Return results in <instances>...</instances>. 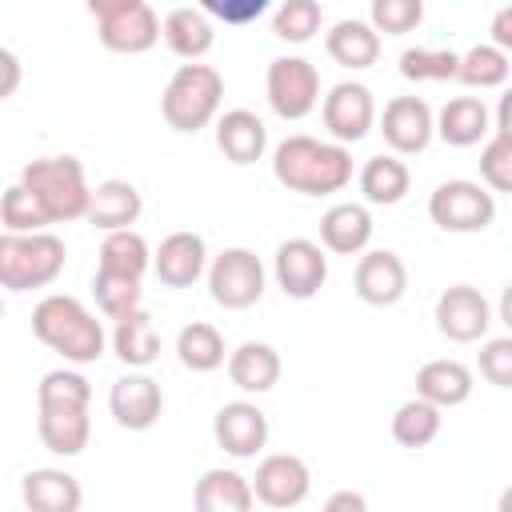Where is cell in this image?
Returning <instances> with one entry per match:
<instances>
[{"instance_id":"44dd1931","label":"cell","mask_w":512,"mask_h":512,"mask_svg":"<svg viewBox=\"0 0 512 512\" xmlns=\"http://www.w3.org/2000/svg\"><path fill=\"white\" fill-rule=\"evenodd\" d=\"M140 208H144V200H140L136 184H128V180H100L92 188V196H88L84 220L92 228H100V232H124V228H132L140 220Z\"/></svg>"},{"instance_id":"f1b7e54d","label":"cell","mask_w":512,"mask_h":512,"mask_svg":"<svg viewBox=\"0 0 512 512\" xmlns=\"http://www.w3.org/2000/svg\"><path fill=\"white\" fill-rule=\"evenodd\" d=\"M112 352L128 364V368H148L156 356H160V332L152 324V316L144 308L128 312L116 320L112 328Z\"/></svg>"},{"instance_id":"277c9868","label":"cell","mask_w":512,"mask_h":512,"mask_svg":"<svg viewBox=\"0 0 512 512\" xmlns=\"http://www.w3.org/2000/svg\"><path fill=\"white\" fill-rule=\"evenodd\" d=\"M20 184L40 200V208L48 212L52 224H68V220H84L88 212V180H84V164L76 156H40L28 160L20 172Z\"/></svg>"},{"instance_id":"7dc6e473","label":"cell","mask_w":512,"mask_h":512,"mask_svg":"<svg viewBox=\"0 0 512 512\" xmlns=\"http://www.w3.org/2000/svg\"><path fill=\"white\" fill-rule=\"evenodd\" d=\"M492 48H500V52L512 48V8L496 12V20H492Z\"/></svg>"},{"instance_id":"e575fe53","label":"cell","mask_w":512,"mask_h":512,"mask_svg":"<svg viewBox=\"0 0 512 512\" xmlns=\"http://www.w3.org/2000/svg\"><path fill=\"white\" fill-rule=\"evenodd\" d=\"M508 72H512L508 52H500L492 44H472L456 64V80L468 88H500L508 80Z\"/></svg>"},{"instance_id":"7c38bea8","label":"cell","mask_w":512,"mask_h":512,"mask_svg":"<svg viewBox=\"0 0 512 512\" xmlns=\"http://www.w3.org/2000/svg\"><path fill=\"white\" fill-rule=\"evenodd\" d=\"M252 496L268 508H296L304 504V496L312 492V472L300 456L292 452H272L256 464V476L248 480Z\"/></svg>"},{"instance_id":"f546056e","label":"cell","mask_w":512,"mask_h":512,"mask_svg":"<svg viewBox=\"0 0 512 512\" xmlns=\"http://www.w3.org/2000/svg\"><path fill=\"white\" fill-rule=\"evenodd\" d=\"M324 48L344 68H372L380 56V36L368 28V20H336L324 36Z\"/></svg>"},{"instance_id":"9c48e42d","label":"cell","mask_w":512,"mask_h":512,"mask_svg":"<svg viewBox=\"0 0 512 512\" xmlns=\"http://www.w3.org/2000/svg\"><path fill=\"white\" fill-rule=\"evenodd\" d=\"M208 292L220 308H252L264 296V264L248 248H224L208 264Z\"/></svg>"},{"instance_id":"60d3db41","label":"cell","mask_w":512,"mask_h":512,"mask_svg":"<svg viewBox=\"0 0 512 512\" xmlns=\"http://www.w3.org/2000/svg\"><path fill=\"white\" fill-rule=\"evenodd\" d=\"M424 20V4L420 0H372L368 8V28L380 36H404Z\"/></svg>"},{"instance_id":"74e56055","label":"cell","mask_w":512,"mask_h":512,"mask_svg":"<svg viewBox=\"0 0 512 512\" xmlns=\"http://www.w3.org/2000/svg\"><path fill=\"white\" fill-rule=\"evenodd\" d=\"M320 20H324V12L316 0H284L272 12V32L288 44H308L320 32Z\"/></svg>"},{"instance_id":"52a82bcc","label":"cell","mask_w":512,"mask_h":512,"mask_svg":"<svg viewBox=\"0 0 512 512\" xmlns=\"http://www.w3.org/2000/svg\"><path fill=\"white\" fill-rule=\"evenodd\" d=\"M428 216L444 232H484L496 220V196L476 180H444L428 196Z\"/></svg>"},{"instance_id":"2e32d148","label":"cell","mask_w":512,"mask_h":512,"mask_svg":"<svg viewBox=\"0 0 512 512\" xmlns=\"http://www.w3.org/2000/svg\"><path fill=\"white\" fill-rule=\"evenodd\" d=\"M152 272L164 288H192L208 272V248L196 232H172L152 252Z\"/></svg>"},{"instance_id":"3957f363","label":"cell","mask_w":512,"mask_h":512,"mask_svg":"<svg viewBox=\"0 0 512 512\" xmlns=\"http://www.w3.org/2000/svg\"><path fill=\"white\" fill-rule=\"evenodd\" d=\"M224 100V76L212 64H180L160 92V112L172 132H200L216 120Z\"/></svg>"},{"instance_id":"9a60e30c","label":"cell","mask_w":512,"mask_h":512,"mask_svg":"<svg viewBox=\"0 0 512 512\" xmlns=\"http://www.w3.org/2000/svg\"><path fill=\"white\" fill-rule=\"evenodd\" d=\"M356 296L372 308H392L408 292V268L392 248H372L356 260Z\"/></svg>"},{"instance_id":"5b68a950","label":"cell","mask_w":512,"mask_h":512,"mask_svg":"<svg viewBox=\"0 0 512 512\" xmlns=\"http://www.w3.org/2000/svg\"><path fill=\"white\" fill-rule=\"evenodd\" d=\"M64 240L52 232H0V288L8 292H32L48 288L64 272Z\"/></svg>"},{"instance_id":"ba28073f","label":"cell","mask_w":512,"mask_h":512,"mask_svg":"<svg viewBox=\"0 0 512 512\" xmlns=\"http://www.w3.org/2000/svg\"><path fill=\"white\" fill-rule=\"evenodd\" d=\"M268 104L280 120H304L320 104V72L304 56H276L264 76Z\"/></svg>"},{"instance_id":"8d00e7d4","label":"cell","mask_w":512,"mask_h":512,"mask_svg":"<svg viewBox=\"0 0 512 512\" xmlns=\"http://www.w3.org/2000/svg\"><path fill=\"white\" fill-rule=\"evenodd\" d=\"M0 224H4V232L28 236V232H44V224H52V220H48V212L40 208V200L24 184H12L0 196Z\"/></svg>"},{"instance_id":"484cf974","label":"cell","mask_w":512,"mask_h":512,"mask_svg":"<svg viewBox=\"0 0 512 512\" xmlns=\"http://www.w3.org/2000/svg\"><path fill=\"white\" fill-rule=\"evenodd\" d=\"M252 484L232 468H208L192 488L196 512H252Z\"/></svg>"},{"instance_id":"ab89813d","label":"cell","mask_w":512,"mask_h":512,"mask_svg":"<svg viewBox=\"0 0 512 512\" xmlns=\"http://www.w3.org/2000/svg\"><path fill=\"white\" fill-rule=\"evenodd\" d=\"M92 292H96V304H100V312L108 320H120V316H128V312L140 308V280L96 272L92 276Z\"/></svg>"},{"instance_id":"f6af8a7d","label":"cell","mask_w":512,"mask_h":512,"mask_svg":"<svg viewBox=\"0 0 512 512\" xmlns=\"http://www.w3.org/2000/svg\"><path fill=\"white\" fill-rule=\"evenodd\" d=\"M20 60H16V52H8V48H0V100H8L16 88H20Z\"/></svg>"},{"instance_id":"f35d334b","label":"cell","mask_w":512,"mask_h":512,"mask_svg":"<svg viewBox=\"0 0 512 512\" xmlns=\"http://www.w3.org/2000/svg\"><path fill=\"white\" fill-rule=\"evenodd\" d=\"M460 52L452 48H404L400 52V76L404 80H456Z\"/></svg>"},{"instance_id":"4dcf8cb0","label":"cell","mask_w":512,"mask_h":512,"mask_svg":"<svg viewBox=\"0 0 512 512\" xmlns=\"http://www.w3.org/2000/svg\"><path fill=\"white\" fill-rule=\"evenodd\" d=\"M148 268H152V248H148V240H144L136 228L104 232V244H100V268H96V272L128 276V280H144Z\"/></svg>"},{"instance_id":"836d02e7","label":"cell","mask_w":512,"mask_h":512,"mask_svg":"<svg viewBox=\"0 0 512 512\" xmlns=\"http://www.w3.org/2000/svg\"><path fill=\"white\" fill-rule=\"evenodd\" d=\"M440 424H444L440 408H432L428 400L416 396V400H404L396 408V416H392V440L400 448H428L440 436Z\"/></svg>"},{"instance_id":"7bdbcfd3","label":"cell","mask_w":512,"mask_h":512,"mask_svg":"<svg viewBox=\"0 0 512 512\" xmlns=\"http://www.w3.org/2000/svg\"><path fill=\"white\" fill-rule=\"evenodd\" d=\"M480 376L492 388H512V336L484 340V348H480Z\"/></svg>"},{"instance_id":"d4e9b609","label":"cell","mask_w":512,"mask_h":512,"mask_svg":"<svg viewBox=\"0 0 512 512\" xmlns=\"http://www.w3.org/2000/svg\"><path fill=\"white\" fill-rule=\"evenodd\" d=\"M416 396L428 400L432 408H456L472 396V368L460 360H428L416 372Z\"/></svg>"},{"instance_id":"6da1fadb","label":"cell","mask_w":512,"mask_h":512,"mask_svg":"<svg viewBox=\"0 0 512 512\" xmlns=\"http://www.w3.org/2000/svg\"><path fill=\"white\" fill-rule=\"evenodd\" d=\"M272 176L300 196H332L352 180V152L316 136H288L272 152Z\"/></svg>"},{"instance_id":"30bf717a","label":"cell","mask_w":512,"mask_h":512,"mask_svg":"<svg viewBox=\"0 0 512 512\" xmlns=\"http://www.w3.org/2000/svg\"><path fill=\"white\" fill-rule=\"evenodd\" d=\"M272 276H276V284L284 288V296H292V300H312V296L324 288V280H328V256H324L320 244H312V240H304V236H292V240H284V244L276 248V256H272Z\"/></svg>"},{"instance_id":"cb8c5ba5","label":"cell","mask_w":512,"mask_h":512,"mask_svg":"<svg viewBox=\"0 0 512 512\" xmlns=\"http://www.w3.org/2000/svg\"><path fill=\"white\" fill-rule=\"evenodd\" d=\"M160 36H164V44H168L180 60H188V64H196L200 56H208V52H212V40H216L212 20H208L200 8H192V4L172 8V12L160 20Z\"/></svg>"},{"instance_id":"c3c4849f","label":"cell","mask_w":512,"mask_h":512,"mask_svg":"<svg viewBox=\"0 0 512 512\" xmlns=\"http://www.w3.org/2000/svg\"><path fill=\"white\" fill-rule=\"evenodd\" d=\"M0 316H4V300H0Z\"/></svg>"},{"instance_id":"8992f818","label":"cell","mask_w":512,"mask_h":512,"mask_svg":"<svg viewBox=\"0 0 512 512\" xmlns=\"http://www.w3.org/2000/svg\"><path fill=\"white\" fill-rule=\"evenodd\" d=\"M100 44L120 56H140L160 40V16L144 0H92L88 4Z\"/></svg>"},{"instance_id":"b9f144b4","label":"cell","mask_w":512,"mask_h":512,"mask_svg":"<svg viewBox=\"0 0 512 512\" xmlns=\"http://www.w3.org/2000/svg\"><path fill=\"white\" fill-rule=\"evenodd\" d=\"M480 180L488 192H512V132H492L480 148Z\"/></svg>"},{"instance_id":"7a4b0ae2","label":"cell","mask_w":512,"mask_h":512,"mask_svg":"<svg viewBox=\"0 0 512 512\" xmlns=\"http://www.w3.org/2000/svg\"><path fill=\"white\" fill-rule=\"evenodd\" d=\"M32 332L68 364H96L104 356V328L76 296H64V292L44 296L32 308Z\"/></svg>"},{"instance_id":"4fadbf2b","label":"cell","mask_w":512,"mask_h":512,"mask_svg":"<svg viewBox=\"0 0 512 512\" xmlns=\"http://www.w3.org/2000/svg\"><path fill=\"white\" fill-rule=\"evenodd\" d=\"M376 124V100L364 84L344 80L324 96V128L332 132V144H356Z\"/></svg>"},{"instance_id":"83f0119b","label":"cell","mask_w":512,"mask_h":512,"mask_svg":"<svg viewBox=\"0 0 512 512\" xmlns=\"http://www.w3.org/2000/svg\"><path fill=\"white\" fill-rule=\"evenodd\" d=\"M36 432H40V440H44L48 452H56V456H80L88 448L92 420H88V408H40Z\"/></svg>"},{"instance_id":"d6a6232c","label":"cell","mask_w":512,"mask_h":512,"mask_svg":"<svg viewBox=\"0 0 512 512\" xmlns=\"http://www.w3.org/2000/svg\"><path fill=\"white\" fill-rule=\"evenodd\" d=\"M176 356L188 372H216L224 364V336L208 320H192L176 336Z\"/></svg>"},{"instance_id":"e0dca14e","label":"cell","mask_w":512,"mask_h":512,"mask_svg":"<svg viewBox=\"0 0 512 512\" xmlns=\"http://www.w3.org/2000/svg\"><path fill=\"white\" fill-rule=\"evenodd\" d=\"M108 408H112V416H116L120 428L144 432V428H152V424L160 420V412H164V392H160V384H156L152 376L128 372V376H120V380L112 384Z\"/></svg>"},{"instance_id":"4316f807","label":"cell","mask_w":512,"mask_h":512,"mask_svg":"<svg viewBox=\"0 0 512 512\" xmlns=\"http://www.w3.org/2000/svg\"><path fill=\"white\" fill-rule=\"evenodd\" d=\"M228 376L240 392H268L280 380V352L264 340H244L236 352H228Z\"/></svg>"},{"instance_id":"ffe728a7","label":"cell","mask_w":512,"mask_h":512,"mask_svg":"<svg viewBox=\"0 0 512 512\" xmlns=\"http://www.w3.org/2000/svg\"><path fill=\"white\" fill-rule=\"evenodd\" d=\"M492 132L488 104L480 96H452L436 116H432V136H440L452 148H472Z\"/></svg>"},{"instance_id":"5bb4252c","label":"cell","mask_w":512,"mask_h":512,"mask_svg":"<svg viewBox=\"0 0 512 512\" xmlns=\"http://www.w3.org/2000/svg\"><path fill=\"white\" fill-rule=\"evenodd\" d=\"M432 108L428 100L420 96H392L384 104V116H380V132H384V144L400 156H416L432 144Z\"/></svg>"},{"instance_id":"ee69618b","label":"cell","mask_w":512,"mask_h":512,"mask_svg":"<svg viewBox=\"0 0 512 512\" xmlns=\"http://www.w3.org/2000/svg\"><path fill=\"white\" fill-rule=\"evenodd\" d=\"M264 0H240V4H232V0H208L200 12L204 16H220L224 24H248V20H256V16H264Z\"/></svg>"},{"instance_id":"ac0fdd59","label":"cell","mask_w":512,"mask_h":512,"mask_svg":"<svg viewBox=\"0 0 512 512\" xmlns=\"http://www.w3.org/2000/svg\"><path fill=\"white\" fill-rule=\"evenodd\" d=\"M212 436H216V444H220L228 456L248 460V456H256V452L268 444V416H264L252 400H232V404H224V408L216 412Z\"/></svg>"},{"instance_id":"1f68e13d","label":"cell","mask_w":512,"mask_h":512,"mask_svg":"<svg viewBox=\"0 0 512 512\" xmlns=\"http://www.w3.org/2000/svg\"><path fill=\"white\" fill-rule=\"evenodd\" d=\"M408 184H412V172L404 160L396 156H368L364 168H360V192L368 204H400L408 196Z\"/></svg>"},{"instance_id":"7402d4cb","label":"cell","mask_w":512,"mask_h":512,"mask_svg":"<svg viewBox=\"0 0 512 512\" xmlns=\"http://www.w3.org/2000/svg\"><path fill=\"white\" fill-rule=\"evenodd\" d=\"M216 148L232 164H240V168L244 164H256L264 156V148H268V128H264V120L256 112L232 108V112H224L216 120Z\"/></svg>"},{"instance_id":"d6986e66","label":"cell","mask_w":512,"mask_h":512,"mask_svg":"<svg viewBox=\"0 0 512 512\" xmlns=\"http://www.w3.org/2000/svg\"><path fill=\"white\" fill-rule=\"evenodd\" d=\"M20 500L28 512H80V480L64 468H32L20 480Z\"/></svg>"},{"instance_id":"d590c367","label":"cell","mask_w":512,"mask_h":512,"mask_svg":"<svg viewBox=\"0 0 512 512\" xmlns=\"http://www.w3.org/2000/svg\"><path fill=\"white\" fill-rule=\"evenodd\" d=\"M92 384L72 368H52L36 384V408H88Z\"/></svg>"},{"instance_id":"bcb514c9","label":"cell","mask_w":512,"mask_h":512,"mask_svg":"<svg viewBox=\"0 0 512 512\" xmlns=\"http://www.w3.org/2000/svg\"><path fill=\"white\" fill-rule=\"evenodd\" d=\"M320 512H368V500H364L360 492H352V488H340V492H332V496L324 500Z\"/></svg>"},{"instance_id":"8fae6325","label":"cell","mask_w":512,"mask_h":512,"mask_svg":"<svg viewBox=\"0 0 512 512\" xmlns=\"http://www.w3.org/2000/svg\"><path fill=\"white\" fill-rule=\"evenodd\" d=\"M436 328L452 344H476L492 328V304L472 284H452L436 300Z\"/></svg>"},{"instance_id":"603a6c76","label":"cell","mask_w":512,"mask_h":512,"mask_svg":"<svg viewBox=\"0 0 512 512\" xmlns=\"http://www.w3.org/2000/svg\"><path fill=\"white\" fill-rule=\"evenodd\" d=\"M372 240V216L364 204H332L320 216V244L336 256H360Z\"/></svg>"}]
</instances>
